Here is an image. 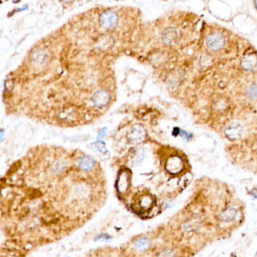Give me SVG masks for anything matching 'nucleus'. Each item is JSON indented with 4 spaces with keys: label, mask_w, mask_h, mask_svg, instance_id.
I'll list each match as a JSON object with an SVG mask.
<instances>
[{
    "label": "nucleus",
    "mask_w": 257,
    "mask_h": 257,
    "mask_svg": "<svg viewBox=\"0 0 257 257\" xmlns=\"http://www.w3.org/2000/svg\"><path fill=\"white\" fill-rule=\"evenodd\" d=\"M91 101L94 103V106L101 109L107 106L110 102V94L107 91L99 90L94 94L91 97Z\"/></svg>",
    "instance_id": "nucleus-1"
},
{
    "label": "nucleus",
    "mask_w": 257,
    "mask_h": 257,
    "mask_svg": "<svg viewBox=\"0 0 257 257\" xmlns=\"http://www.w3.org/2000/svg\"><path fill=\"white\" fill-rule=\"evenodd\" d=\"M118 16L113 12H106L102 14L99 17V21L102 27L107 29L115 27L118 23Z\"/></svg>",
    "instance_id": "nucleus-2"
},
{
    "label": "nucleus",
    "mask_w": 257,
    "mask_h": 257,
    "mask_svg": "<svg viewBox=\"0 0 257 257\" xmlns=\"http://www.w3.org/2000/svg\"><path fill=\"white\" fill-rule=\"evenodd\" d=\"M225 45V39L219 33H213L207 38V45L213 50L221 49Z\"/></svg>",
    "instance_id": "nucleus-3"
},
{
    "label": "nucleus",
    "mask_w": 257,
    "mask_h": 257,
    "mask_svg": "<svg viewBox=\"0 0 257 257\" xmlns=\"http://www.w3.org/2000/svg\"><path fill=\"white\" fill-rule=\"evenodd\" d=\"M182 162L177 157L171 158V159L168 161V171L171 173H177L180 171L182 168Z\"/></svg>",
    "instance_id": "nucleus-4"
},
{
    "label": "nucleus",
    "mask_w": 257,
    "mask_h": 257,
    "mask_svg": "<svg viewBox=\"0 0 257 257\" xmlns=\"http://www.w3.org/2000/svg\"><path fill=\"white\" fill-rule=\"evenodd\" d=\"M237 213V211L234 208H229L221 213V220L222 222H232L236 218Z\"/></svg>",
    "instance_id": "nucleus-5"
},
{
    "label": "nucleus",
    "mask_w": 257,
    "mask_h": 257,
    "mask_svg": "<svg viewBox=\"0 0 257 257\" xmlns=\"http://www.w3.org/2000/svg\"><path fill=\"white\" fill-rule=\"evenodd\" d=\"M143 135H144V131H143V128L139 126H137L135 127V128L133 129L130 137L131 138L133 142L139 143V142L143 140Z\"/></svg>",
    "instance_id": "nucleus-6"
},
{
    "label": "nucleus",
    "mask_w": 257,
    "mask_h": 257,
    "mask_svg": "<svg viewBox=\"0 0 257 257\" xmlns=\"http://www.w3.org/2000/svg\"><path fill=\"white\" fill-rule=\"evenodd\" d=\"M177 33L174 30H168L164 33L163 36V40L165 43L172 44L175 42L177 38Z\"/></svg>",
    "instance_id": "nucleus-7"
},
{
    "label": "nucleus",
    "mask_w": 257,
    "mask_h": 257,
    "mask_svg": "<svg viewBox=\"0 0 257 257\" xmlns=\"http://www.w3.org/2000/svg\"><path fill=\"white\" fill-rule=\"evenodd\" d=\"M226 134L231 139H236L240 136L241 131L238 126H231L226 131Z\"/></svg>",
    "instance_id": "nucleus-8"
},
{
    "label": "nucleus",
    "mask_w": 257,
    "mask_h": 257,
    "mask_svg": "<svg viewBox=\"0 0 257 257\" xmlns=\"http://www.w3.org/2000/svg\"><path fill=\"white\" fill-rule=\"evenodd\" d=\"M149 240L147 238H140L135 242V248L138 250H145L149 246Z\"/></svg>",
    "instance_id": "nucleus-9"
},
{
    "label": "nucleus",
    "mask_w": 257,
    "mask_h": 257,
    "mask_svg": "<svg viewBox=\"0 0 257 257\" xmlns=\"http://www.w3.org/2000/svg\"><path fill=\"white\" fill-rule=\"evenodd\" d=\"M247 94L251 99H257V86H251L248 88Z\"/></svg>",
    "instance_id": "nucleus-10"
},
{
    "label": "nucleus",
    "mask_w": 257,
    "mask_h": 257,
    "mask_svg": "<svg viewBox=\"0 0 257 257\" xmlns=\"http://www.w3.org/2000/svg\"><path fill=\"white\" fill-rule=\"evenodd\" d=\"M244 63H245L246 68L250 69H250L254 68V66L256 64V60L253 57H250V58L249 57L248 59L245 60Z\"/></svg>",
    "instance_id": "nucleus-11"
},
{
    "label": "nucleus",
    "mask_w": 257,
    "mask_h": 257,
    "mask_svg": "<svg viewBox=\"0 0 257 257\" xmlns=\"http://www.w3.org/2000/svg\"><path fill=\"white\" fill-rule=\"evenodd\" d=\"M27 9H28V7L26 5V6H23V8H20V9H19V12H22V11H24V10H27Z\"/></svg>",
    "instance_id": "nucleus-12"
},
{
    "label": "nucleus",
    "mask_w": 257,
    "mask_h": 257,
    "mask_svg": "<svg viewBox=\"0 0 257 257\" xmlns=\"http://www.w3.org/2000/svg\"><path fill=\"white\" fill-rule=\"evenodd\" d=\"M20 2V0H14V2H15V3H16V2Z\"/></svg>",
    "instance_id": "nucleus-13"
},
{
    "label": "nucleus",
    "mask_w": 257,
    "mask_h": 257,
    "mask_svg": "<svg viewBox=\"0 0 257 257\" xmlns=\"http://www.w3.org/2000/svg\"><path fill=\"white\" fill-rule=\"evenodd\" d=\"M255 5H256V8H257V0H255Z\"/></svg>",
    "instance_id": "nucleus-14"
}]
</instances>
